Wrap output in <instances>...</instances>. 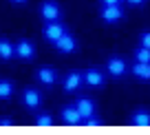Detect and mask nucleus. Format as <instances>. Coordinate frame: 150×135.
I'll return each mask as SVG.
<instances>
[{"mask_svg":"<svg viewBox=\"0 0 150 135\" xmlns=\"http://www.w3.org/2000/svg\"><path fill=\"white\" fill-rule=\"evenodd\" d=\"M35 56H38V49H35V44H33L31 40L22 38V40L16 42V58H18V60L31 62V60H35Z\"/></svg>","mask_w":150,"mask_h":135,"instance_id":"f03ea898","label":"nucleus"},{"mask_svg":"<svg viewBox=\"0 0 150 135\" xmlns=\"http://www.w3.org/2000/svg\"><path fill=\"white\" fill-rule=\"evenodd\" d=\"M60 115H62V122H64V124H69V126H80V124H82V115H80V111L75 109V104L64 106V109L60 111Z\"/></svg>","mask_w":150,"mask_h":135,"instance_id":"f8f14e48","label":"nucleus"},{"mask_svg":"<svg viewBox=\"0 0 150 135\" xmlns=\"http://www.w3.org/2000/svg\"><path fill=\"white\" fill-rule=\"evenodd\" d=\"M82 78H84V84L91 86V89H102L104 84H106V75H104V71H99V69L82 71Z\"/></svg>","mask_w":150,"mask_h":135,"instance_id":"423d86ee","label":"nucleus"},{"mask_svg":"<svg viewBox=\"0 0 150 135\" xmlns=\"http://www.w3.org/2000/svg\"><path fill=\"white\" fill-rule=\"evenodd\" d=\"M22 104L29 109V111H35V109L42 104V95H40V91L33 89V86L22 89Z\"/></svg>","mask_w":150,"mask_h":135,"instance_id":"0eeeda50","label":"nucleus"},{"mask_svg":"<svg viewBox=\"0 0 150 135\" xmlns=\"http://www.w3.org/2000/svg\"><path fill=\"white\" fill-rule=\"evenodd\" d=\"M139 44L150 49V31H141V33H139Z\"/></svg>","mask_w":150,"mask_h":135,"instance_id":"6ab92c4d","label":"nucleus"},{"mask_svg":"<svg viewBox=\"0 0 150 135\" xmlns=\"http://www.w3.org/2000/svg\"><path fill=\"white\" fill-rule=\"evenodd\" d=\"M146 0H126V5H130V7H141Z\"/></svg>","mask_w":150,"mask_h":135,"instance_id":"aec40b11","label":"nucleus"},{"mask_svg":"<svg viewBox=\"0 0 150 135\" xmlns=\"http://www.w3.org/2000/svg\"><path fill=\"white\" fill-rule=\"evenodd\" d=\"M106 73L110 78H124L128 73V64L122 56H110L106 60Z\"/></svg>","mask_w":150,"mask_h":135,"instance_id":"7ed1b4c3","label":"nucleus"},{"mask_svg":"<svg viewBox=\"0 0 150 135\" xmlns=\"http://www.w3.org/2000/svg\"><path fill=\"white\" fill-rule=\"evenodd\" d=\"M132 75L137 80H144V82H150V62H137L132 64Z\"/></svg>","mask_w":150,"mask_h":135,"instance_id":"4468645a","label":"nucleus"},{"mask_svg":"<svg viewBox=\"0 0 150 135\" xmlns=\"http://www.w3.org/2000/svg\"><path fill=\"white\" fill-rule=\"evenodd\" d=\"M16 86L11 80H0V100H9L11 95H13Z\"/></svg>","mask_w":150,"mask_h":135,"instance_id":"dca6fc26","label":"nucleus"},{"mask_svg":"<svg viewBox=\"0 0 150 135\" xmlns=\"http://www.w3.org/2000/svg\"><path fill=\"white\" fill-rule=\"evenodd\" d=\"M40 16H42L44 22H55V20L62 18V9L57 2H53V0H47V2H42L40 5Z\"/></svg>","mask_w":150,"mask_h":135,"instance_id":"39448f33","label":"nucleus"},{"mask_svg":"<svg viewBox=\"0 0 150 135\" xmlns=\"http://www.w3.org/2000/svg\"><path fill=\"white\" fill-rule=\"evenodd\" d=\"M135 60L137 62H150V49L139 44V47L135 49Z\"/></svg>","mask_w":150,"mask_h":135,"instance_id":"a211bd4d","label":"nucleus"},{"mask_svg":"<svg viewBox=\"0 0 150 135\" xmlns=\"http://www.w3.org/2000/svg\"><path fill=\"white\" fill-rule=\"evenodd\" d=\"M16 58V42L7 40V38H0V60L9 62Z\"/></svg>","mask_w":150,"mask_h":135,"instance_id":"ddd939ff","label":"nucleus"},{"mask_svg":"<svg viewBox=\"0 0 150 135\" xmlns=\"http://www.w3.org/2000/svg\"><path fill=\"white\" fill-rule=\"evenodd\" d=\"M33 124L35 126H53V115L51 113H38Z\"/></svg>","mask_w":150,"mask_h":135,"instance_id":"f3484780","label":"nucleus"},{"mask_svg":"<svg viewBox=\"0 0 150 135\" xmlns=\"http://www.w3.org/2000/svg\"><path fill=\"white\" fill-rule=\"evenodd\" d=\"M75 109L80 111V115H82V120H86V117H93L95 115V111H97V106H95V102L91 98H86V95H82V98H77L75 100Z\"/></svg>","mask_w":150,"mask_h":135,"instance_id":"1a4fd4ad","label":"nucleus"},{"mask_svg":"<svg viewBox=\"0 0 150 135\" xmlns=\"http://www.w3.org/2000/svg\"><path fill=\"white\" fill-rule=\"evenodd\" d=\"M53 47H55V51H60V53H73L75 49H77V38H75L73 33L66 31L64 36L53 44Z\"/></svg>","mask_w":150,"mask_h":135,"instance_id":"9d476101","label":"nucleus"},{"mask_svg":"<svg viewBox=\"0 0 150 135\" xmlns=\"http://www.w3.org/2000/svg\"><path fill=\"white\" fill-rule=\"evenodd\" d=\"M0 126H13V120H7V117H0Z\"/></svg>","mask_w":150,"mask_h":135,"instance_id":"4be33fe9","label":"nucleus"},{"mask_svg":"<svg viewBox=\"0 0 150 135\" xmlns=\"http://www.w3.org/2000/svg\"><path fill=\"white\" fill-rule=\"evenodd\" d=\"M130 122L135 126H150V111H146V109H137V111H132Z\"/></svg>","mask_w":150,"mask_h":135,"instance_id":"2eb2a0df","label":"nucleus"},{"mask_svg":"<svg viewBox=\"0 0 150 135\" xmlns=\"http://www.w3.org/2000/svg\"><path fill=\"white\" fill-rule=\"evenodd\" d=\"M82 84H84L82 71H71V73H66L64 80H62V89H64L66 93H75V91H77Z\"/></svg>","mask_w":150,"mask_h":135,"instance_id":"6e6552de","label":"nucleus"},{"mask_svg":"<svg viewBox=\"0 0 150 135\" xmlns=\"http://www.w3.org/2000/svg\"><path fill=\"white\" fill-rule=\"evenodd\" d=\"M99 18H102L106 24H117V22L124 20V7L122 5H102Z\"/></svg>","mask_w":150,"mask_h":135,"instance_id":"f257e3e1","label":"nucleus"},{"mask_svg":"<svg viewBox=\"0 0 150 135\" xmlns=\"http://www.w3.org/2000/svg\"><path fill=\"white\" fill-rule=\"evenodd\" d=\"M35 80L40 84H44V86H53L57 82V71L53 66H40L35 71Z\"/></svg>","mask_w":150,"mask_h":135,"instance_id":"9b49d317","label":"nucleus"},{"mask_svg":"<svg viewBox=\"0 0 150 135\" xmlns=\"http://www.w3.org/2000/svg\"><path fill=\"white\" fill-rule=\"evenodd\" d=\"M64 33H66V27L60 22V20H55V22H44V27H42V36H44V40L51 42V44H55V42L60 40Z\"/></svg>","mask_w":150,"mask_h":135,"instance_id":"20e7f679","label":"nucleus"},{"mask_svg":"<svg viewBox=\"0 0 150 135\" xmlns=\"http://www.w3.org/2000/svg\"><path fill=\"white\" fill-rule=\"evenodd\" d=\"M11 5H24V2H27V0H9Z\"/></svg>","mask_w":150,"mask_h":135,"instance_id":"5701e85b","label":"nucleus"},{"mask_svg":"<svg viewBox=\"0 0 150 135\" xmlns=\"http://www.w3.org/2000/svg\"><path fill=\"white\" fill-rule=\"evenodd\" d=\"M102 5H122L124 0H99Z\"/></svg>","mask_w":150,"mask_h":135,"instance_id":"412c9836","label":"nucleus"}]
</instances>
